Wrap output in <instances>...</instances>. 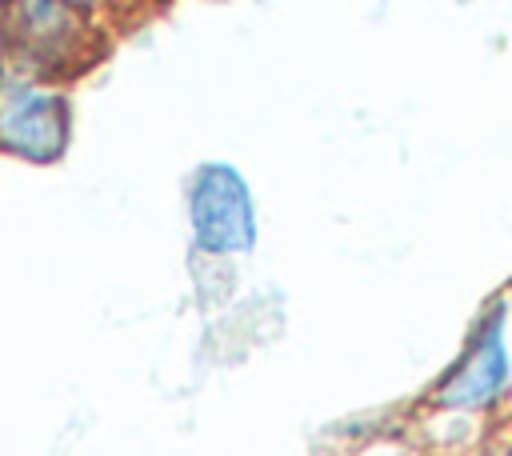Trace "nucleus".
Returning <instances> with one entry per match:
<instances>
[{
  "mask_svg": "<svg viewBox=\"0 0 512 456\" xmlns=\"http://www.w3.org/2000/svg\"><path fill=\"white\" fill-rule=\"evenodd\" d=\"M88 8L76 0H4V44L28 76H60L92 48Z\"/></svg>",
  "mask_w": 512,
  "mask_h": 456,
  "instance_id": "nucleus-1",
  "label": "nucleus"
},
{
  "mask_svg": "<svg viewBox=\"0 0 512 456\" xmlns=\"http://www.w3.org/2000/svg\"><path fill=\"white\" fill-rule=\"evenodd\" d=\"M188 228L204 256H244L256 248V200L240 168L208 160L188 176Z\"/></svg>",
  "mask_w": 512,
  "mask_h": 456,
  "instance_id": "nucleus-2",
  "label": "nucleus"
},
{
  "mask_svg": "<svg viewBox=\"0 0 512 456\" xmlns=\"http://www.w3.org/2000/svg\"><path fill=\"white\" fill-rule=\"evenodd\" d=\"M72 140L68 96L28 72L0 76V152L28 164H52Z\"/></svg>",
  "mask_w": 512,
  "mask_h": 456,
  "instance_id": "nucleus-3",
  "label": "nucleus"
},
{
  "mask_svg": "<svg viewBox=\"0 0 512 456\" xmlns=\"http://www.w3.org/2000/svg\"><path fill=\"white\" fill-rule=\"evenodd\" d=\"M508 384H512V352L504 332V308L496 304L472 332L460 360L440 380L436 404L452 412H480V408H492L508 392Z\"/></svg>",
  "mask_w": 512,
  "mask_h": 456,
  "instance_id": "nucleus-4",
  "label": "nucleus"
},
{
  "mask_svg": "<svg viewBox=\"0 0 512 456\" xmlns=\"http://www.w3.org/2000/svg\"><path fill=\"white\" fill-rule=\"evenodd\" d=\"M80 8H96V4H104V0H76Z\"/></svg>",
  "mask_w": 512,
  "mask_h": 456,
  "instance_id": "nucleus-5",
  "label": "nucleus"
}]
</instances>
